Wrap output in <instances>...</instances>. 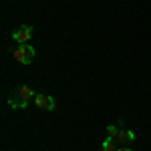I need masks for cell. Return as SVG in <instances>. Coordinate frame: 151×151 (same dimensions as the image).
Instances as JSON below:
<instances>
[{"label":"cell","mask_w":151,"mask_h":151,"mask_svg":"<svg viewBox=\"0 0 151 151\" xmlns=\"http://www.w3.org/2000/svg\"><path fill=\"white\" fill-rule=\"evenodd\" d=\"M35 105L42 111H55V99L48 95H35Z\"/></svg>","instance_id":"cell-4"},{"label":"cell","mask_w":151,"mask_h":151,"mask_svg":"<svg viewBox=\"0 0 151 151\" xmlns=\"http://www.w3.org/2000/svg\"><path fill=\"white\" fill-rule=\"evenodd\" d=\"M117 151H131V149H129V147H125V145H119V147H117Z\"/></svg>","instance_id":"cell-8"},{"label":"cell","mask_w":151,"mask_h":151,"mask_svg":"<svg viewBox=\"0 0 151 151\" xmlns=\"http://www.w3.org/2000/svg\"><path fill=\"white\" fill-rule=\"evenodd\" d=\"M133 139H135V135L131 131H123V129H119V133H117V137H115L117 145H125L127 141H133Z\"/></svg>","instance_id":"cell-5"},{"label":"cell","mask_w":151,"mask_h":151,"mask_svg":"<svg viewBox=\"0 0 151 151\" xmlns=\"http://www.w3.org/2000/svg\"><path fill=\"white\" fill-rule=\"evenodd\" d=\"M30 36H32V26L22 24V26H18V28L12 32V40H14V42H18V45H24V42H28V40H30Z\"/></svg>","instance_id":"cell-3"},{"label":"cell","mask_w":151,"mask_h":151,"mask_svg":"<svg viewBox=\"0 0 151 151\" xmlns=\"http://www.w3.org/2000/svg\"><path fill=\"white\" fill-rule=\"evenodd\" d=\"M32 97H35L32 89L26 87V85H22V87H18V89L12 93V97L8 99V105H10L12 109H24V107H28V101H30Z\"/></svg>","instance_id":"cell-1"},{"label":"cell","mask_w":151,"mask_h":151,"mask_svg":"<svg viewBox=\"0 0 151 151\" xmlns=\"http://www.w3.org/2000/svg\"><path fill=\"white\" fill-rule=\"evenodd\" d=\"M12 57H14V60H18L20 65H30L32 58H35V48L30 47L28 42L18 45V47L12 50Z\"/></svg>","instance_id":"cell-2"},{"label":"cell","mask_w":151,"mask_h":151,"mask_svg":"<svg viewBox=\"0 0 151 151\" xmlns=\"http://www.w3.org/2000/svg\"><path fill=\"white\" fill-rule=\"evenodd\" d=\"M117 133H119V129H117L115 125H107V135H109V137H113V139H115Z\"/></svg>","instance_id":"cell-7"},{"label":"cell","mask_w":151,"mask_h":151,"mask_svg":"<svg viewBox=\"0 0 151 151\" xmlns=\"http://www.w3.org/2000/svg\"><path fill=\"white\" fill-rule=\"evenodd\" d=\"M117 147H119V145H117V141L113 139V137H109V135H107V139L103 141V151H117Z\"/></svg>","instance_id":"cell-6"}]
</instances>
